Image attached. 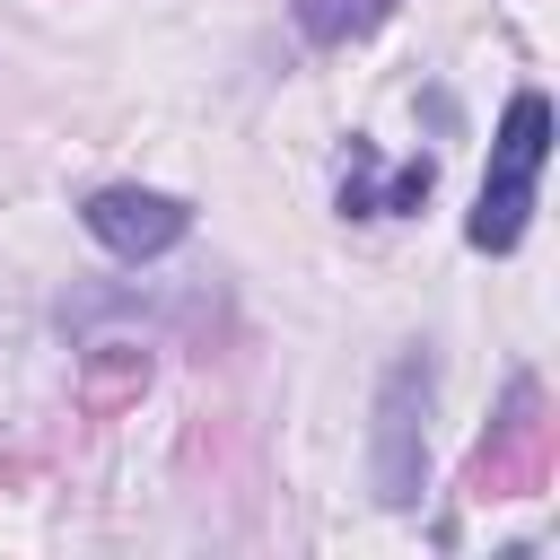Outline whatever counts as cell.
Segmentation results:
<instances>
[{"instance_id":"6da1fadb","label":"cell","mask_w":560,"mask_h":560,"mask_svg":"<svg viewBox=\"0 0 560 560\" xmlns=\"http://www.w3.org/2000/svg\"><path fill=\"white\" fill-rule=\"evenodd\" d=\"M542 158H551V96L516 88L508 114H499V131H490V175H481L472 219H464L472 254H516V236L534 219V192H542Z\"/></svg>"},{"instance_id":"7a4b0ae2","label":"cell","mask_w":560,"mask_h":560,"mask_svg":"<svg viewBox=\"0 0 560 560\" xmlns=\"http://www.w3.org/2000/svg\"><path fill=\"white\" fill-rule=\"evenodd\" d=\"M429 402H438V359L402 350L376 385V429H368V481L385 508H420L429 490Z\"/></svg>"},{"instance_id":"3957f363","label":"cell","mask_w":560,"mask_h":560,"mask_svg":"<svg viewBox=\"0 0 560 560\" xmlns=\"http://www.w3.org/2000/svg\"><path fill=\"white\" fill-rule=\"evenodd\" d=\"M551 455H560V420H551L542 385L508 376V402H499V420L481 429V446L464 464V490L472 499H534V490H551Z\"/></svg>"},{"instance_id":"277c9868","label":"cell","mask_w":560,"mask_h":560,"mask_svg":"<svg viewBox=\"0 0 560 560\" xmlns=\"http://www.w3.org/2000/svg\"><path fill=\"white\" fill-rule=\"evenodd\" d=\"M79 219H88V236H96L114 262H158V254H175V245L192 236V201L149 192V184H96V192L79 201Z\"/></svg>"},{"instance_id":"5b68a950","label":"cell","mask_w":560,"mask_h":560,"mask_svg":"<svg viewBox=\"0 0 560 560\" xmlns=\"http://www.w3.org/2000/svg\"><path fill=\"white\" fill-rule=\"evenodd\" d=\"M140 394H149V350L140 341H88V359L70 376V402L88 420H122Z\"/></svg>"},{"instance_id":"8992f818","label":"cell","mask_w":560,"mask_h":560,"mask_svg":"<svg viewBox=\"0 0 560 560\" xmlns=\"http://www.w3.org/2000/svg\"><path fill=\"white\" fill-rule=\"evenodd\" d=\"M289 18H298V35L306 44H359V35H376L385 18H394V0H289Z\"/></svg>"},{"instance_id":"52a82bcc","label":"cell","mask_w":560,"mask_h":560,"mask_svg":"<svg viewBox=\"0 0 560 560\" xmlns=\"http://www.w3.org/2000/svg\"><path fill=\"white\" fill-rule=\"evenodd\" d=\"M429 192H438V158L420 149V158H402V166H394V175L376 184V219H411V210H420Z\"/></svg>"},{"instance_id":"ba28073f","label":"cell","mask_w":560,"mask_h":560,"mask_svg":"<svg viewBox=\"0 0 560 560\" xmlns=\"http://www.w3.org/2000/svg\"><path fill=\"white\" fill-rule=\"evenodd\" d=\"M341 219H376V140L350 131V158H341V192H332Z\"/></svg>"}]
</instances>
